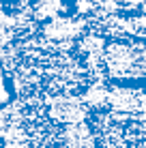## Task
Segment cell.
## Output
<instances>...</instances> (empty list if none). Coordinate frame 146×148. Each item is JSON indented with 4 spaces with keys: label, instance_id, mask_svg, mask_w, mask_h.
<instances>
[{
    "label": "cell",
    "instance_id": "6da1fadb",
    "mask_svg": "<svg viewBox=\"0 0 146 148\" xmlns=\"http://www.w3.org/2000/svg\"><path fill=\"white\" fill-rule=\"evenodd\" d=\"M77 103L93 148H146V79L101 82Z\"/></svg>",
    "mask_w": 146,
    "mask_h": 148
},
{
    "label": "cell",
    "instance_id": "7a4b0ae2",
    "mask_svg": "<svg viewBox=\"0 0 146 148\" xmlns=\"http://www.w3.org/2000/svg\"><path fill=\"white\" fill-rule=\"evenodd\" d=\"M0 146L2 148H69L62 125L47 99L13 97L0 110Z\"/></svg>",
    "mask_w": 146,
    "mask_h": 148
},
{
    "label": "cell",
    "instance_id": "3957f363",
    "mask_svg": "<svg viewBox=\"0 0 146 148\" xmlns=\"http://www.w3.org/2000/svg\"><path fill=\"white\" fill-rule=\"evenodd\" d=\"M95 34L123 43H146V2H77Z\"/></svg>",
    "mask_w": 146,
    "mask_h": 148
},
{
    "label": "cell",
    "instance_id": "277c9868",
    "mask_svg": "<svg viewBox=\"0 0 146 148\" xmlns=\"http://www.w3.org/2000/svg\"><path fill=\"white\" fill-rule=\"evenodd\" d=\"M101 64L105 79H146V43H123L101 37Z\"/></svg>",
    "mask_w": 146,
    "mask_h": 148
}]
</instances>
